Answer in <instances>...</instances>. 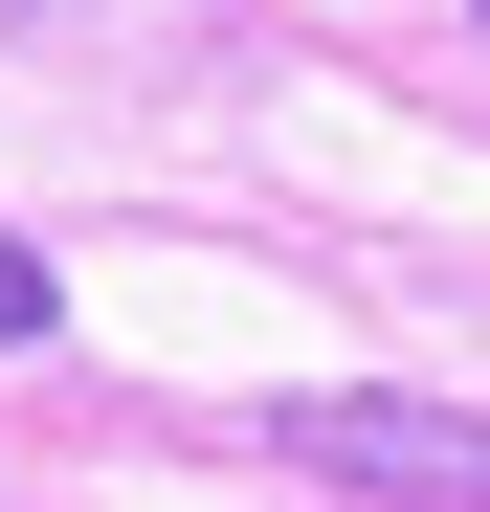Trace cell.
<instances>
[{"label":"cell","mask_w":490,"mask_h":512,"mask_svg":"<svg viewBox=\"0 0 490 512\" xmlns=\"http://www.w3.org/2000/svg\"><path fill=\"white\" fill-rule=\"evenodd\" d=\"M23 334H67V268H45L23 223H0V357H23Z\"/></svg>","instance_id":"2"},{"label":"cell","mask_w":490,"mask_h":512,"mask_svg":"<svg viewBox=\"0 0 490 512\" xmlns=\"http://www.w3.org/2000/svg\"><path fill=\"white\" fill-rule=\"evenodd\" d=\"M290 446L335 490H379V512H490V423H446V401H312Z\"/></svg>","instance_id":"1"}]
</instances>
